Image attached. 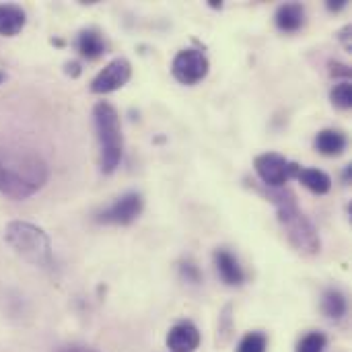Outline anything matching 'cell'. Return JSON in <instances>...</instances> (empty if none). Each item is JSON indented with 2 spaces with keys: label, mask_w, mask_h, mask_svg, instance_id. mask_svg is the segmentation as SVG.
<instances>
[{
  "label": "cell",
  "mask_w": 352,
  "mask_h": 352,
  "mask_svg": "<svg viewBox=\"0 0 352 352\" xmlns=\"http://www.w3.org/2000/svg\"><path fill=\"white\" fill-rule=\"evenodd\" d=\"M326 6H328V10H332V12H338V10H342V8L346 6V0H330Z\"/></svg>",
  "instance_id": "22"
},
{
  "label": "cell",
  "mask_w": 352,
  "mask_h": 352,
  "mask_svg": "<svg viewBox=\"0 0 352 352\" xmlns=\"http://www.w3.org/2000/svg\"><path fill=\"white\" fill-rule=\"evenodd\" d=\"M167 346L171 352H196L200 346V332L192 322H179L169 330Z\"/></svg>",
  "instance_id": "9"
},
{
  "label": "cell",
  "mask_w": 352,
  "mask_h": 352,
  "mask_svg": "<svg viewBox=\"0 0 352 352\" xmlns=\"http://www.w3.org/2000/svg\"><path fill=\"white\" fill-rule=\"evenodd\" d=\"M27 23V14L16 4H0V35L12 37L21 33Z\"/></svg>",
  "instance_id": "12"
},
{
  "label": "cell",
  "mask_w": 352,
  "mask_h": 352,
  "mask_svg": "<svg viewBox=\"0 0 352 352\" xmlns=\"http://www.w3.org/2000/svg\"><path fill=\"white\" fill-rule=\"evenodd\" d=\"M338 39L342 41V45H344L346 50H351V25H346L344 29H340Z\"/></svg>",
  "instance_id": "21"
},
{
  "label": "cell",
  "mask_w": 352,
  "mask_h": 352,
  "mask_svg": "<svg viewBox=\"0 0 352 352\" xmlns=\"http://www.w3.org/2000/svg\"><path fill=\"white\" fill-rule=\"evenodd\" d=\"M324 349H326V336L320 332H311L303 336L301 342L297 344V352H324Z\"/></svg>",
  "instance_id": "19"
},
{
  "label": "cell",
  "mask_w": 352,
  "mask_h": 352,
  "mask_svg": "<svg viewBox=\"0 0 352 352\" xmlns=\"http://www.w3.org/2000/svg\"><path fill=\"white\" fill-rule=\"evenodd\" d=\"M144 208V200L140 194L136 192H130V194H124L122 198H118L111 206H107L103 212L97 214V223H103V225H132L140 212Z\"/></svg>",
  "instance_id": "7"
},
{
  "label": "cell",
  "mask_w": 352,
  "mask_h": 352,
  "mask_svg": "<svg viewBox=\"0 0 352 352\" xmlns=\"http://www.w3.org/2000/svg\"><path fill=\"white\" fill-rule=\"evenodd\" d=\"M330 74L332 76H344L346 80L351 78V68L340 62H330Z\"/></svg>",
  "instance_id": "20"
},
{
  "label": "cell",
  "mask_w": 352,
  "mask_h": 352,
  "mask_svg": "<svg viewBox=\"0 0 352 352\" xmlns=\"http://www.w3.org/2000/svg\"><path fill=\"white\" fill-rule=\"evenodd\" d=\"M58 352H97V351L87 349V346H66V349H62V351H58Z\"/></svg>",
  "instance_id": "23"
},
{
  "label": "cell",
  "mask_w": 352,
  "mask_h": 352,
  "mask_svg": "<svg viewBox=\"0 0 352 352\" xmlns=\"http://www.w3.org/2000/svg\"><path fill=\"white\" fill-rule=\"evenodd\" d=\"M316 148L324 157H338L346 151V136L340 130H322L316 136Z\"/></svg>",
  "instance_id": "13"
},
{
  "label": "cell",
  "mask_w": 352,
  "mask_h": 352,
  "mask_svg": "<svg viewBox=\"0 0 352 352\" xmlns=\"http://www.w3.org/2000/svg\"><path fill=\"white\" fill-rule=\"evenodd\" d=\"M66 68H68V74H72V76H78V74H80V66H78L76 62L66 64Z\"/></svg>",
  "instance_id": "24"
},
{
  "label": "cell",
  "mask_w": 352,
  "mask_h": 352,
  "mask_svg": "<svg viewBox=\"0 0 352 352\" xmlns=\"http://www.w3.org/2000/svg\"><path fill=\"white\" fill-rule=\"evenodd\" d=\"M332 103L338 109H351L352 107V85L351 80H342L340 85H336L330 93Z\"/></svg>",
  "instance_id": "17"
},
{
  "label": "cell",
  "mask_w": 352,
  "mask_h": 352,
  "mask_svg": "<svg viewBox=\"0 0 352 352\" xmlns=\"http://www.w3.org/2000/svg\"><path fill=\"white\" fill-rule=\"evenodd\" d=\"M322 309L328 318L332 320H340L342 316H346V299L340 291H328L324 295V301H322Z\"/></svg>",
  "instance_id": "16"
},
{
  "label": "cell",
  "mask_w": 352,
  "mask_h": 352,
  "mask_svg": "<svg viewBox=\"0 0 352 352\" xmlns=\"http://www.w3.org/2000/svg\"><path fill=\"white\" fill-rule=\"evenodd\" d=\"M214 264H217V270L223 278V283L231 285V287H237L245 280V274L237 262V258L233 254H229L227 250H219L214 252Z\"/></svg>",
  "instance_id": "10"
},
{
  "label": "cell",
  "mask_w": 352,
  "mask_h": 352,
  "mask_svg": "<svg viewBox=\"0 0 352 352\" xmlns=\"http://www.w3.org/2000/svg\"><path fill=\"white\" fill-rule=\"evenodd\" d=\"M95 130L99 140V165L103 173H113L120 167L124 155V138L122 124L116 107L107 101H99L93 107Z\"/></svg>",
  "instance_id": "3"
},
{
  "label": "cell",
  "mask_w": 352,
  "mask_h": 352,
  "mask_svg": "<svg viewBox=\"0 0 352 352\" xmlns=\"http://www.w3.org/2000/svg\"><path fill=\"white\" fill-rule=\"evenodd\" d=\"M266 336L260 334V332H250L243 336V340L239 342V349L237 352H266Z\"/></svg>",
  "instance_id": "18"
},
{
  "label": "cell",
  "mask_w": 352,
  "mask_h": 352,
  "mask_svg": "<svg viewBox=\"0 0 352 352\" xmlns=\"http://www.w3.org/2000/svg\"><path fill=\"white\" fill-rule=\"evenodd\" d=\"M254 167H256V173L262 179V184L266 188H274V190L283 188L291 177H297V173L301 169L297 163H291L289 159H285L278 153L258 155L254 161Z\"/></svg>",
  "instance_id": "5"
},
{
  "label": "cell",
  "mask_w": 352,
  "mask_h": 352,
  "mask_svg": "<svg viewBox=\"0 0 352 352\" xmlns=\"http://www.w3.org/2000/svg\"><path fill=\"white\" fill-rule=\"evenodd\" d=\"M50 179L47 163L31 151L0 148V194L10 200H27Z\"/></svg>",
  "instance_id": "1"
},
{
  "label": "cell",
  "mask_w": 352,
  "mask_h": 352,
  "mask_svg": "<svg viewBox=\"0 0 352 352\" xmlns=\"http://www.w3.org/2000/svg\"><path fill=\"white\" fill-rule=\"evenodd\" d=\"M4 239L29 264L39 266V268L52 266V243H50V237L43 233V229L31 223L12 221L6 225Z\"/></svg>",
  "instance_id": "4"
},
{
  "label": "cell",
  "mask_w": 352,
  "mask_h": 352,
  "mask_svg": "<svg viewBox=\"0 0 352 352\" xmlns=\"http://www.w3.org/2000/svg\"><path fill=\"white\" fill-rule=\"evenodd\" d=\"M297 179L314 194L324 196L332 190V179L328 173L320 171V169H311V167H301L297 173Z\"/></svg>",
  "instance_id": "14"
},
{
  "label": "cell",
  "mask_w": 352,
  "mask_h": 352,
  "mask_svg": "<svg viewBox=\"0 0 352 352\" xmlns=\"http://www.w3.org/2000/svg\"><path fill=\"white\" fill-rule=\"evenodd\" d=\"M274 21H276V27L285 33H293V31H299L305 23V10L301 4L297 2H289V4H283L278 6L276 14H274Z\"/></svg>",
  "instance_id": "11"
},
{
  "label": "cell",
  "mask_w": 352,
  "mask_h": 352,
  "mask_svg": "<svg viewBox=\"0 0 352 352\" xmlns=\"http://www.w3.org/2000/svg\"><path fill=\"white\" fill-rule=\"evenodd\" d=\"M256 192H260L262 196H266V200H270L276 206V214H278V223L287 235V239L291 241V245L305 254V256H316L320 254L322 241H320V233L316 229V225L305 217V212L299 208L297 204V196L287 190V188H258L254 186Z\"/></svg>",
  "instance_id": "2"
},
{
  "label": "cell",
  "mask_w": 352,
  "mask_h": 352,
  "mask_svg": "<svg viewBox=\"0 0 352 352\" xmlns=\"http://www.w3.org/2000/svg\"><path fill=\"white\" fill-rule=\"evenodd\" d=\"M76 47H78L80 56L87 60H97L99 56L105 54V41L99 35V31H95V29L80 31V35L76 39Z\"/></svg>",
  "instance_id": "15"
},
{
  "label": "cell",
  "mask_w": 352,
  "mask_h": 352,
  "mask_svg": "<svg viewBox=\"0 0 352 352\" xmlns=\"http://www.w3.org/2000/svg\"><path fill=\"white\" fill-rule=\"evenodd\" d=\"M2 80H4V74L0 72V85H2Z\"/></svg>",
  "instance_id": "25"
},
{
  "label": "cell",
  "mask_w": 352,
  "mask_h": 352,
  "mask_svg": "<svg viewBox=\"0 0 352 352\" xmlns=\"http://www.w3.org/2000/svg\"><path fill=\"white\" fill-rule=\"evenodd\" d=\"M132 76V64L126 58L111 60L91 82V91L97 95H107L122 89Z\"/></svg>",
  "instance_id": "8"
},
{
  "label": "cell",
  "mask_w": 352,
  "mask_h": 352,
  "mask_svg": "<svg viewBox=\"0 0 352 352\" xmlns=\"http://www.w3.org/2000/svg\"><path fill=\"white\" fill-rule=\"evenodd\" d=\"M208 58L200 50H182L173 58L171 72L182 85H196L208 74Z\"/></svg>",
  "instance_id": "6"
}]
</instances>
